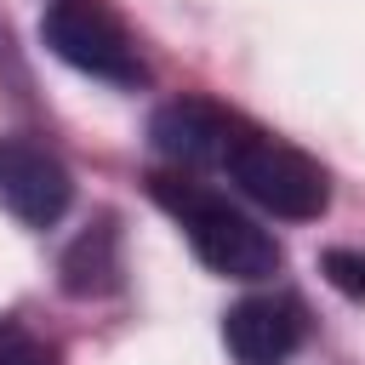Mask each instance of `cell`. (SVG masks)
I'll return each mask as SVG.
<instances>
[{
    "mask_svg": "<svg viewBox=\"0 0 365 365\" xmlns=\"http://www.w3.org/2000/svg\"><path fill=\"white\" fill-rule=\"evenodd\" d=\"M154 200L182 222L194 257L222 279H268L279 268V245L268 228H257L245 211H234L222 194L188 182V177H154Z\"/></svg>",
    "mask_w": 365,
    "mask_h": 365,
    "instance_id": "cell-1",
    "label": "cell"
},
{
    "mask_svg": "<svg viewBox=\"0 0 365 365\" xmlns=\"http://www.w3.org/2000/svg\"><path fill=\"white\" fill-rule=\"evenodd\" d=\"M222 171H228L262 211L291 217V222H314V217H325V205H331V177H325V165L308 160L302 148L268 137V131H251V125L240 131V143H234V154H228Z\"/></svg>",
    "mask_w": 365,
    "mask_h": 365,
    "instance_id": "cell-2",
    "label": "cell"
},
{
    "mask_svg": "<svg viewBox=\"0 0 365 365\" xmlns=\"http://www.w3.org/2000/svg\"><path fill=\"white\" fill-rule=\"evenodd\" d=\"M40 40L68 68H80L91 80H108V86H143L148 80L131 29L103 0H51L40 17Z\"/></svg>",
    "mask_w": 365,
    "mask_h": 365,
    "instance_id": "cell-3",
    "label": "cell"
},
{
    "mask_svg": "<svg viewBox=\"0 0 365 365\" xmlns=\"http://www.w3.org/2000/svg\"><path fill=\"white\" fill-rule=\"evenodd\" d=\"M74 200V177L68 165L34 143V137H0V205L29 222V228H51Z\"/></svg>",
    "mask_w": 365,
    "mask_h": 365,
    "instance_id": "cell-4",
    "label": "cell"
},
{
    "mask_svg": "<svg viewBox=\"0 0 365 365\" xmlns=\"http://www.w3.org/2000/svg\"><path fill=\"white\" fill-rule=\"evenodd\" d=\"M222 342H228L234 365H285L308 342V308L285 291L245 297L222 314Z\"/></svg>",
    "mask_w": 365,
    "mask_h": 365,
    "instance_id": "cell-5",
    "label": "cell"
},
{
    "mask_svg": "<svg viewBox=\"0 0 365 365\" xmlns=\"http://www.w3.org/2000/svg\"><path fill=\"white\" fill-rule=\"evenodd\" d=\"M240 131H245V120H234L228 108L200 103V97H177V103H165V108L154 114V125H148L154 148H160L165 160L188 165V171H205V165L222 171L228 154H234V143H240Z\"/></svg>",
    "mask_w": 365,
    "mask_h": 365,
    "instance_id": "cell-6",
    "label": "cell"
},
{
    "mask_svg": "<svg viewBox=\"0 0 365 365\" xmlns=\"http://www.w3.org/2000/svg\"><path fill=\"white\" fill-rule=\"evenodd\" d=\"M114 274H120V262H114V234H108V228H91V234L63 257V291H68V297H97V291L114 285Z\"/></svg>",
    "mask_w": 365,
    "mask_h": 365,
    "instance_id": "cell-7",
    "label": "cell"
},
{
    "mask_svg": "<svg viewBox=\"0 0 365 365\" xmlns=\"http://www.w3.org/2000/svg\"><path fill=\"white\" fill-rule=\"evenodd\" d=\"M319 268H325V279H331L342 297L365 302V251H348V245H336V251H325V257H319Z\"/></svg>",
    "mask_w": 365,
    "mask_h": 365,
    "instance_id": "cell-8",
    "label": "cell"
},
{
    "mask_svg": "<svg viewBox=\"0 0 365 365\" xmlns=\"http://www.w3.org/2000/svg\"><path fill=\"white\" fill-rule=\"evenodd\" d=\"M0 365H51V359H46V354H40L29 336L6 331V336H0Z\"/></svg>",
    "mask_w": 365,
    "mask_h": 365,
    "instance_id": "cell-9",
    "label": "cell"
}]
</instances>
